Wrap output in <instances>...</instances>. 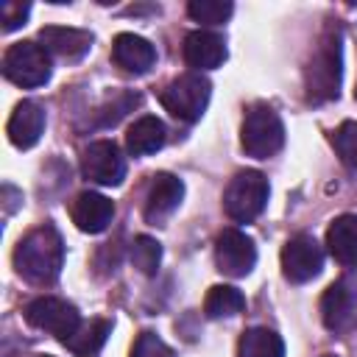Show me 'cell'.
Returning <instances> with one entry per match:
<instances>
[{
    "mask_svg": "<svg viewBox=\"0 0 357 357\" xmlns=\"http://www.w3.org/2000/svg\"><path fill=\"white\" fill-rule=\"evenodd\" d=\"M64 265V243L56 226L45 223L28 231L14 248V268L31 284H53Z\"/></svg>",
    "mask_w": 357,
    "mask_h": 357,
    "instance_id": "6da1fadb",
    "label": "cell"
},
{
    "mask_svg": "<svg viewBox=\"0 0 357 357\" xmlns=\"http://www.w3.org/2000/svg\"><path fill=\"white\" fill-rule=\"evenodd\" d=\"M340 75H343V59H340V31L329 28L310 64H307V100L310 103H326L340 95Z\"/></svg>",
    "mask_w": 357,
    "mask_h": 357,
    "instance_id": "7a4b0ae2",
    "label": "cell"
},
{
    "mask_svg": "<svg viewBox=\"0 0 357 357\" xmlns=\"http://www.w3.org/2000/svg\"><path fill=\"white\" fill-rule=\"evenodd\" d=\"M240 145L254 159H268V156L279 153L284 145V126H282L279 114L265 103H254L243 117Z\"/></svg>",
    "mask_w": 357,
    "mask_h": 357,
    "instance_id": "3957f363",
    "label": "cell"
},
{
    "mask_svg": "<svg viewBox=\"0 0 357 357\" xmlns=\"http://www.w3.org/2000/svg\"><path fill=\"white\" fill-rule=\"evenodd\" d=\"M209 98H212V84L201 73H184V75L173 78L159 95L162 106L176 120H184V123L201 120V114L209 106Z\"/></svg>",
    "mask_w": 357,
    "mask_h": 357,
    "instance_id": "277c9868",
    "label": "cell"
},
{
    "mask_svg": "<svg viewBox=\"0 0 357 357\" xmlns=\"http://www.w3.org/2000/svg\"><path fill=\"white\" fill-rule=\"evenodd\" d=\"M268 178L259 170H240L226 192H223V209L234 223H251L254 218L262 215L265 204H268Z\"/></svg>",
    "mask_w": 357,
    "mask_h": 357,
    "instance_id": "5b68a950",
    "label": "cell"
},
{
    "mask_svg": "<svg viewBox=\"0 0 357 357\" xmlns=\"http://www.w3.org/2000/svg\"><path fill=\"white\" fill-rule=\"evenodd\" d=\"M3 75L17 86H42L50 78V56L39 42H14L3 56Z\"/></svg>",
    "mask_w": 357,
    "mask_h": 357,
    "instance_id": "8992f818",
    "label": "cell"
},
{
    "mask_svg": "<svg viewBox=\"0 0 357 357\" xmlns=\"http://www.w3.org/2000/svg\"><path fill=\"white\" fill-rule=\"evenodd\" d=\"M25 321L33 329H42V332L53 335L61 343H67L78 332V326L84 324L81 315H78V310L73 304H67L64 298H56V296H39V298H33L25 307Z\"/></svg>",
    "mask_w": 357,
    "mask_h": 357,
    "instance_id": "52a82bcc",
    "label": "cell"
},
{
    "mask_svg": "<svg viewBox=\"0 0 357 357\" xmlns=\"http://www.w3.org/2000/svg\"><path fill=\"white\" fill-rule=\"evenodd\" d=\"M215 262H218L220 273H226L231 279H243L257 265V245L245 231L223 229L215 240Z\"/></svg>",
    "mask_w": 357,
    "mask_h": 357,
    "instance_id": "ba28073f",
    "label": "cell"
},
{
    "mask_svg": "<svg viewBox=\"0 0 357 357\" xmlns=\"http://www.w3.org/2000/svg\"><path fill=\"white\" fill-rule=\"evenodd\" d=\"M324 268V248L312 234H296L282 248V273L287 282L301 284L321 273Z\"/></svg>",
    "mask_w": 357,
    "mask_h": 357,
    "instance_id": "9c48e42d",
    "label": "cell"
},
{
    "mask_svg": "<svg viewBox=\"0 0 357 357\" xmlns=\"http://www.w3.org/2000/svg\"><path fill=\"white\" fill-rule=\"evenodd\" d=\"M321 318L329 332H346L357 324V279H337L324 290Z\"/></svg>",
    "mask_w": 357,
    "mask_h": 357,
    "instance_id": "30bf717a",
    "label": "cell"
},
{
    "mask_svg": "<svg viewBox=\"0 0 357 357\" xmlns=\"http://www.w3.org/2000/svg\"><path fill=\"white\" fill-rule=\"evenodd\" d=\"M81 170L89 181L103 184V187H117L126 178V159L120 148L112 139H98L84 151Z\"/></svg>",
    "mask_w": 357,
    "mask_h": 357,
    "instance_id": "8fae6325",
    "label": "cell"
},
{
    "mask_svg": "<svg viewBox=\"0 0 357 357\" xmlns=\"http://www.w3.org/2000/svg\"><path fill=\"white\" fill-rule=\"evenodd\" d=\"M184 198V181L173 173H156L145 198V220L148 223H162L167 220Z\"/></svg>",
    "mask_w": 357,
    "mask_h": 357,
    "instance_id": "7c38bea8",
    "label": "cell"
},
{
    "mask_svg": "<svg viewBox=\"0 0 357 357\" xmlns=\"http://www.w3.org/2000/svg\"><path fill=\"white\" fill-rule=\"evenodd\" d=\"M42 131H45V109L36 100H20L8 117V126H6L11 145L20 151H28L39 142Z\"/></svg>",
    "mask_w": 357,
    "mask_h": 357,
    "instance_id": "4fadbf2b",
    "label": "cell"
},
{
    "mask_svg": "<svg viewBox=\"0 0 357 357\" xmlns=\"http://www.w3.org/2000/svg\"><path fill=\"white\" fill-rule=\"evenodd\" d=\"M39 42L47 53L64 61H81L89 47H92V33L81 28H61V25H47L39 31Z\"/></svg>",
    "mask_w": 357,
    "mask_h": 357,
    "instance_id": "5bb4252c",
    "label": "cell"
},
{
    "mask_svg": "<svg viewBox=\"0 0 357 357\" xmlns=\"http://www.w3.org/2000/svg\"><path fill=\"white\" fill-rule=\"evenodd\" d=\"M184 61L195 73L220 67L226 61V42H223V36H218L215 31H204V28L187 33V39H184Z\"/></svg>",
    "mask_w": 357,
    "mask_h": 357,
    "instance_id": "9a60e30c",
    "label": "cell"
},
{
    "mask_svg": "<svg viewBox=\"0 0 357 357\" xmlns=\"http://www.w3.org/2000/svg\"><path fill=\"white\" fill-rule=\"evenodd\" d=\"M112 59L120 70H126L131 75H142L156 64V50L148 39H142L137 33H117L114 45H112Z\"/></svg>",
    "mask_w": 357,
    "mask_h": 357,
    "instance_id": "2e32d148",
    "label": "cell"
},
{
    "mask_svg": "<svg viewBox=\"0 0 357 357\" xmlns=\"http://www.w3.org/2000/svg\"><path fill=\"white\" fill-rule=\"evenodd\" d=\"M70 215H73V223H75L81 231H86V234H100V231L109 229V223H112V218H114V204H112L106 195L89 190V192H81V195L73 201Z\"/></svg>",
    "mask_w": 357,
    "mask_h": 357,
    "instance_id": "e0dca14e",
    "label": "cell"
},
{
    "mask_svg": "<svg viewBox=\"0 0 357 357\" xmlns=\"http://www.w3.org/2000/svg\"><path fill=\"white\" fill-rule=\"evenodd\" d=\"M326 248L343 265H357V215H337L326 229Z\"/></svg>",
    "mask_w": 357,
    "mask_h": 357,
    "instance_id": "ac0fdd59",
    "label": "cell"
},
{
    "mask_svg": "<svg viewBox=\"0 0 357 357\" xmlns=\"http://www.w3.org/2000/svg\"><path fill=\"white\" fill-rule=\"evenodd\" d=\"M165 137H167L165 123L159 117H153V114H145V117L134 120V126L128 128L126 148L134 156H148V153H156L165 145Z\"/></svg>",
    "mask_w": 357,
    "mask_h": 357,
    "instance_id": "d6986e66",
    "label": "cell"
},
{
    "mask_svg": "<svg viewBox=\"0 0 357 357\" xmlns=\"http://www.w3.org/2000/svg\"><path fill=\"white\" fill-rule=\"evenodd\" d=\"M112 335V321L106 318H92L89 324H81L78 332L64 343L75 357H98L100 349L106 346Z\"/></svg>",
    "mask_w": 357,
    "mask_h": 357,
    "instance_id": "ffe728a7",
    "label": "cell"
},
{
    "mask_svg": "<svg viewBox=\"0 0 357 357\" xmlns=\"http://www.w3.org/2000/svg\"><path fill=\"white\" fill-rule=\"evenodd\" d=\"M240 357H284V343L273 329L254 326L240 337Z\"/></svg>",
    "mask_w": 357,
    "mask_h": 357,
    "instance_id": "44dd1931",
    "label": "cell"
},
{
    "mask_svg": "<svg viewBox=\"0 0 357 357\" xmlns=\"http://www.w3.org/2000/svg\"><path fill=\"white\" fill-rule=\"evenodd\" d=\"M243 307H245V296L231 284H215V287H209V293L204 298L206 318H231V315L243 312Z\"/></svg>",
    "mask_w": 357,
    "mask_h": 357,
    "instance_id": "7402d4cb",
    "label": "cell"
},
{
    "mask_svg": "<svg viewBox=\"0 0 357 357\" xmlns=\"http://www.w3.org/2000/svg\"><path fill=\"white\" fill-rule=\"evenodd\" d=\"M131 262H134V268L139 273L153 276L159 271V262H162V245H159V240H153L148 234L134 237V243H131Z\"/></svg>",
    "mask_w": 357,
    "mask_h": 357,
    "instance_id": "603a6c76",
    "label": "cell"
},
{
    "mask_svg": "<svg viewBox=\"0 0 357 357\" xmlns=\"http://www.w3.org/2000/svg\"><path fill=\"white\" fill-rule=\"evenodd\" d=\"M231 11H234V6L229 0H192L187 6V14L204 25H220L231 17Z\"/></svg>",
    "mask_w": 357,
    "mask_h": 357,
    "instance_id": "cb8c5ba5",
    "label": "cell"
},
{
    "mask_svg": "<svg viewBox=\"0 0 357 357\" xmlns=\"http://www.w3.org/2000/svg\"><path fill=\"white\" fill-rule=\"evenodd\" d=\"M332 145L340 156V162L357 173V123L354 120H346L340 123V128L332 134Z\"/></svg>",
    "mask_w": 357,
    "mask_h": 357,
    "instance_id": "d4e9b609",
    "label": "cell"
},
{
    "mask_svg": "<svg viewBox=\"0 0 357 357\" xmlns=\"http://www.w3.org/2000/svg\"><path fill=\"white\" fill-rule=\"evenodd\" d=\"M131 357H173V349L159 335L142 332L131 346Z\"/></svg>",
    "mask_w": 357,
    "mask_h": 357,
    "instance_id": "484cf974",
    "label": "cell"
},
{
    "mask_svg": "<svg viewBox=\"0 0 357 357\" xmlns=\"http://www.w3.org/2000/svg\"><path fill=\"white\" fill-rule=\"evenodd\" d=\"M28 14H31V6H28V3H14V0L0 3V22H3V31L8 33V31H14V28L25 25Z\"/></svg>",
    "mask_w": 357,
    "mask_h": 357,
    "instance_id": "4316f807",
    "label": "cell"
},
{
    "mask_svg": "<svg viewBox=\"0 0 357 357\" xmlns=\"http://www.w3.org/2000/svg\"><path fill=\"white\" fill-rule=\"evenodd\" d=\"M324 357H335V354H324Z\"/></svg>",
    "mask_w": 357,
    "mask_h": 357,
    "instance_id": "83f0119b",
    "label": "cell"
},
{
    "mask_svg": "<svg viewBox=\"0 0 357 357\" xmlns=\"http://www.w3.org/2000/svg\"><path fill=\"white\" fill-rule=\"evenodd\" d=\"M354 95H357V89H354Z\"/></svg>",
    "mask_w": 357,
    "mask_h": 357,
    "instance_id": "f1b7e54d",
    "label": "cell"
},
{
    "mask_svg": "<svg viewBox=\"0 0 357 357\" xmlns=\"http://www.w3.org/2000/svg\"><path fill=\"white\" fill-rule=\"evenodd\" d=\"M42 357H47V354H42Z\"/></svg>",
    "mask_w": 357,
    "mask_h": 357,
    "instance_id": "f546056e",
    "label": "cell"
}]
</instances>
